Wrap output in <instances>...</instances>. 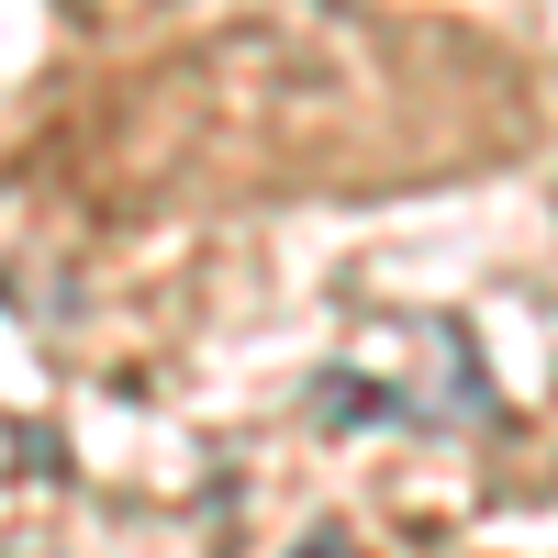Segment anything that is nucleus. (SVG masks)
<instances>
[{"label": "nucleus", "instance_id": "obj_1", "mask_svg": "<svg viewBox=\"0 0 558 558\" xmlns=\"http://www.w3.org/2000/svg\"><path fill=\"white\" fill-rule=\"evenodd\" d=\"M492 368L470 347V324L447 313H380L368 336L313 380L324 436H380V425H492Z\"/></svg>", "mask_w": 558, "mask_h": 558}, {"label": "nucleus", "instance_id": "obj_2", "mask_svg": "<svg viewBox=\"0 0 558 558\" xmlns=\"http://www.w3.org/2000/svg\"><path fill=\"white\" fill-rule=\"evenodd\" d=\"M291 558H347V525H313V536H302Z\"/></svg>", "mask_w": 558, "mask_h": 558}]
</instances>
